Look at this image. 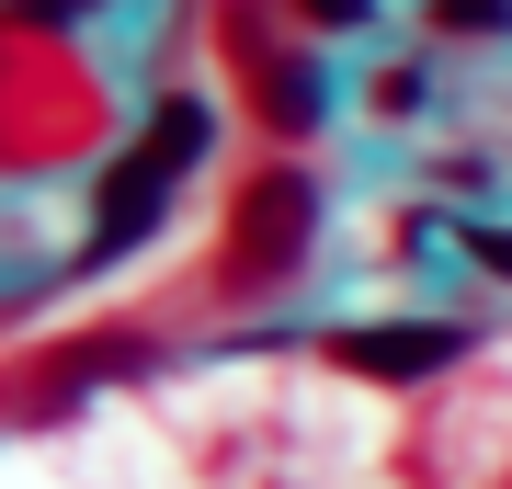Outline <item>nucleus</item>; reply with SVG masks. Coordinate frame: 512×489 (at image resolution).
I'll use <instances>...</instances> for the list:
<instances>
[{
  "mask_svg": "<svg viewBox=\"0 0 512 489\" xmlns=\"http://www.w3.org/2000/svg\"><path fill=\"white\" fill-rule=\"evenodd\" d=\"M194 148H205V114H194V103H171L160 126H148V148L103 182V228H92V251H137L148 217H160V194H171V171H183Z\"/></svg>",
  "mask_w": 512,
  "mask_h": 489,
  "instance_id": "f257e3e1",
  "label": "nucleus"
},
{
  "mask_svg": "<svg viewBox=\"0 0 512 489\" xmlns=\"http://www.w3.org/2000/svg\"><path fill=\"white\" fill-rule=\"evenodd\" d=\"M456 353H467V330H444V319L342 330V342H330V364H353V376H433V364H456Z\"/></svg>",
  "mask_w": 512,
  "mask_h": 489,
  "instance_id": "f03ea898",
  "label": "nucleus"
},
{
  "mask_svg": "<svg viewBox=\"0 0 512 489\" xmlns=\"http://www.w3.org/2000/svg\"><path fill=\"white\" fill-rule=\"evenodd\" d=\"M296 239H308V182H296V171H262L251 205H239V273H262V262L285 273Z\"/></svg>",
  "mask_w": 512,
  "mask_h": 489,
  "instance_id": "7ed1b4c3",
  "label": "nucleus"
},
{
  "mask_svg": "<svg viewBox=\"0 0 512 489\" xmlns=\"http://www.w3.org/2000/svg\"><path fill=\"white\" fill-rule=\"evenodd\" d=\"M478 262H490V273H512V228H478Z\"/></svg>",
  "mask_w": 512,
  "mask_h": 489,
  "instance_id": "20e7f679",
  "label": "nucleus"
}]
</instances>
